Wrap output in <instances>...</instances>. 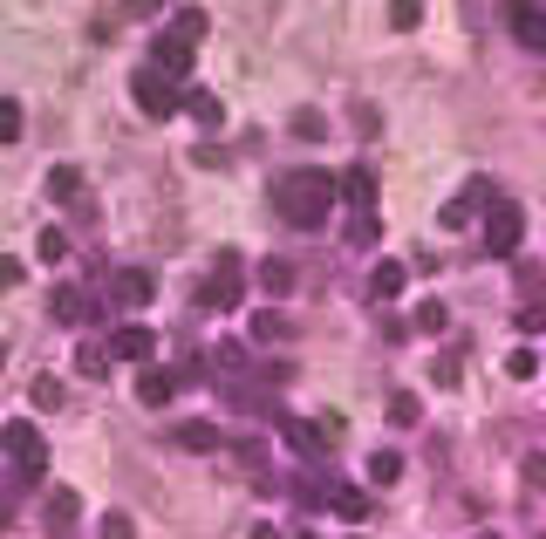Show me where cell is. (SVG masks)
Instances as JSON below:
<instances>
[{
	"label": "cell",
	"instance_id": "obj_1",
	"mask_svg": "<svg viewBox=\"0 0 546 539\" xmlns=\"http://www.w3.org/2000/svg\"><path fill=\"white\" fill-rule=\"evenodd\" d=\"M273 205H280V219L301 232H321L328 226V212H335V171H287L280 185H273Z\"/></svg>",
	"mask_w": 546,
	"mask_h": 539
},
{
	"label": "cell",
	"instance_id": "obj_2",
	"mask_svg": "<svg viewBox=\"0 0 546 539\" xmlns=\"http://www.w3.org/2000/svg\"><path fill=\"white\" fill-rule=\"evenodd\" d=\"M519 232H526L519 205L492 185V198H485V253H492V260H512V253H519Z\"/></svg>",
	"mask_w": 546,
	"mask_h": 539
},
{
	"label": "cell",
	"instance_id": "obj_3",
	"mask_svg": "<svg viewBox=\"0 0 546 539\" xmlns=\"http://www.w3.org/2000/svg\"><path fill=\"white\" fill-rule=\"evenodd\" d=\"M0 451H7V464H14V471H21L28 485H35L41 471H48V437H41L28 417H14V424L0 430Z\"/></svg>",
	"mask_w": 546,
	"mask_h": 539
},
{
	"label": "cell",
	"instance_id": "obj_4",
	"mask_svg": "<svg viewBox=\"0 0 546 539\" xmlns=\"http://www.w3.org/2000/svg\"><path fill=\"white\" fill-rule=\"evenodd\" d=\"M130 96H137V110H144V116H157V123H164V116H178V76H164L157 62L130 76Z\"/></svg>",
	"mask_w": 546,
	"mask_h": 539
},
{
	"label": "cell",
	"instance_id": "obj_5",
	"mask_svg": "<svg viewBox=\"0 0 546 539\" xmlns=\"http://www.w3.org/2000/svg\"><path fill=\"white\" fill-rule=\"evenodd\" d=\"M246 301V280H239V253H219V273L205 280V294H198V308H212V314H226Z\"/></svg>",
	"mask_w": 546,
	"mask_h": 539
},
{
	"label": "cell",
	"instance_id": "obj_6",
	"mask_svg": "<svg viewBox=\"0 0 546 539\" xmlns=\"http://www.w3.org/2000/svg\"><path fill=\"white\" fill-rule=\"evenodd\" d=\"M157 342H164V335H157V328H144V321L110 328V355H117V362H130V369H144V362L157 355Z\"/></svg>",
	"mask_w": 546,
	"mask_h": 539
},
{
	"label": "cell",
	"instance_id": "obj_7",
	"mask_svg": "<svg viewBox=\"0 0 546 539\" xmlns=\"http://www.w3.org/2000/svg\"><path fill=\"white\" fill-rule=\"evenodd\" d=\"M110 301H117V308H151L157 301V273L151 267H117L110 273Z\"/></svg>",
	"mask_w": 546,
	"mask_h": 539
},
{
	"label": "cell",
	"instance_id": "obj_8",
	"mask_svg": "<svg viewBox=\"0 0 546 539\" xmlns=\"http://www.w3.org/2000/svg\"><path fill=\"white\" fill-rule=\"evenodd\" d=\"M485 198H492V178H471L465 192H458L451 205H444V212H437V226H444V232H465L471 219H478V205H485Z\"/></svg>",
	"mask_w": 546,
	"mask_h": 539
},
{
	"label": "cell",
	"instance_id": "obj_9",
	"mask_svg": "<svg viewBox=\"0 0 546 539\" xmlns=\"http://www.w3.org/2000/svg\"><path fill=\"white\" fill-rule=\"evenodd\" d=\"M376 239H383L376 205H349V219H342V246H349V253H376Z\"/></svg>",
	"mask_w": 546,
	"mask_h": 539
},
{
	"label": "cell",
	"instance_id": "obj_10",
	"mask_svg": "<svg viewBox=\"0 0 546 539\" xmlns=\"http://www.w3.org/2000/svg\"><path fill=\"white\" fill-rule=\"evenodd\" d=\"M506 28L526 41V48H546V7L540 0H506Z\"/></svg>",
	"mask_w": 546,
	"mask_h": 539
},
{
	"label": "cell",
	"instance_id": "obj_11",
	"mask_svg": "<svg viewBox=\"0 0 546 539\" xmlns=\"http://www.w3.org/2000/svg\"><path fill=\"white\" fill-rule=\"evenodd\" d=\"M55 321H69V328H89V321H103V301L96 294H76V287H55Z\"/></svg>",
	"mask_w": 546,
	"mask_h": 539
},
{
	"label": "cell",
	"instance_id": "obj_12",
	"mask_svg": "<svg viewBox=\"0 0 546 539\" xmlns=\"http://www.w3.org/2000/svg\"><path fill=\"white\" fill-rule=\"evenodd\" d=\"M280 437H287V444H294L301 458H314V464L335 451V444H328V430H321V424H308V417H280Z\"/></svg>",
	"mask_w": 546,
	"mask_h": 539
},
{
	"label": "cell",
	"instance_id": "obj_13",
	"mask_svg": "<svg viewBox=\"0 0 546 539\" xmlns=\"http://www.w3.org/2000/svg\"><path fill=\"white\" fill-rule=\"evenodd\" d=\"M294 287H301V267H294L287 253H273V260H260V294H267V301H287Z\"/></svg>",
	"mask_w": 546,
	"mask_h": 539
},
{
	"label": "cell",
	"instance_id": "obj_14",
	"mask_svg": "<svg viewBox=\"0 0 546 539\" xmlns=\"http://www.w3.org/2000/svg\"><path fill=\"white\" fill-rule=\"evenodd\" d=\"M151 62L164 69V76H192V41H178L171 28H164V35L151 41Z\"/></svg>",
	"mask_w": 546,
	"mask_h": 539
},
{
	"label": "cell",
	"instance_id": "obj_15",
	"mask_svg": "<svg viewBox=\"0 0 546 539\" xmlns=\"http://www.w3.org/2000/svg\"><path fill=\"white\" fill-rule=\"evenodd\" d=\"M246 335L267 342V348H280V342H294V321H287L280 308H260V314H246Z\"/></svg>",
	"mask_w": 546,
	"mask_h": 539
},
{
	"label": "cell",
	"instance_id": "obj_16",
	"mask_svg": "<svg viewBox=\"0 0 546 539\" xmlns=\"http://www.w3.org/2000/svg\"><path fill=\"white\" fill-rule=\"evenodd\" d=\"M171 396H178L171 369H151V362H144V369H137V403H144V410H164Z\"/></svg>",
	"mask_w": 546,
	"mask_h": 539
},
{
	"label": "cell",
	"instance_id": "obj_17",
	"mask_svg": "<svg viewBox=\"0 0 546 539\" xmlns=\"http://www.w3.org/2000/svg\"><path fill=\"white\" fill-rule=\"evenodd\" d=\"M76 519H82V499L69 492V485H55V492H48V533H55V539L76 533Z\"/></svg>",
	"mask_w": 546,
	"mask_h": 539
},
{
	"label": "cell",
	"instance_id": "obj_18",
	"mask_svg": "<svg viewBox=\"0 0 546 539\" xmlns=\"http://www.w3.org/2000/svg\"><path fill=\"white\" fill-rule=\"evenodd\" d=\"M403 287H410V267H403V260H376V267H369V294H376V301H396Z\"/></svg>",
	"mask_w": 546,
	"mask_h": 539
},
{
	"label": "cell",
	"instance_id": "obj_19",
	"mask_svg": "<svg viewBox=\"0 0 546 539\" xmlns=\"http://www.w3.org/2000/svg\"><path fill=\"white\" fill-rule=\"evenodd\" d=\"M335 198H342V205H376V171H362V164L342 171V178H335Z\"/></svg>",
	"mask_w": 546,
	"mask_h": 539
},
{
	"label": "cell",
	"instance_id": "obj_20",
	"mask_svg": "<svg viewBox=\"0 0 546 539\" xmlns=\"http://www.w3.org/2000/svg\"><path fill=\"white\" fill-rule=\"evenodd\" d=\"M110 362H117V355H110V342H76V376H82V383L110 376Z\"/></svg>",
	"mask_w": 546,
	"mask_h": 539
},
{
	"label": "cell",
	"instance_id": "obj_21",
	"mask_svg": "<svg viewBox=\"0 0 546 539\" xmlns=\"http://www.w3.org/2000/svg\"><path fill=\"white\" fill-rule=\"evenodd\" d=\"M178 110L198 116V130H219V96H212V89H185V96H178Z\"/></svg>",
	"mask_w": 546,
	"mask_h": 539
},
{
	"label": "cell",
	"instance_id": "obj_22",
	"mask_svg": "<svg viewBox=\"0 0 546 539\" xmlns=\"http://www.w3.org/2000/svg\"><path fill=\"white\" fill-rule=\"evenodd\" d=\"M410 328H417V335H444V328H451V308L430 294V301H417V308H410Z\"/></svg>",
	"mask_w": 546,
	"mask_h": 539
},
{
	"label": "cell",
	"instance_id": "obj_23",
	"mask_svg": "<svg viewBox=\"0 0 546 539\" xmlns=\"http://www.w3.org/2000/svg\"><path fill=\"white\" fill-rule=\"evenodd\" d=\"M226 437H219V424H205V417H192V424H178V451H219Z\"/></svg>",
	"mask_w": 546,
	"mask_h": 539
},
{
	"label": "cell",
	"instance_id": "obj_24",
	"mask_svg": "<svg viewBox=\"0 0 546 539\" xmlns=\"http://www.w3.org/2000/svg\"><path fill=\"white\" fill-rule=\"evenodd\" d=\"M69 253H76V239H69V232H62V226H48V232H41V239H35V260H41V267H62Z\"/></svg>",
	"mask_w": 546,
	"mask_h": 539
},
{
	"label": "cell",
	"instance_id": "obj_25",
	"mask_svg": "<svg viewBox=\"0 0 546 539\" xmlns=\"http://www.w3.org/2000/svg\"><path fill=\"white\" fill-rule=\"evenodd\" d=\"M328 505H335V512L349 519V526H362V519L376 512V499H369V492H355V485H342V492H328Z\"/></svg>",
	"mask_w": 546,
	"mask_h": 539
},
{
	"label": "cell",
	"instance_id": "obj_26",
	"mask_svg": "<svg viewBox=\"0 0 546 539\" xmlns=\"http://www.w3.org/2000/svg\"><path fill=\"white\" fill-rule=\"evenodd\" d=\"M430 383H444V389L465 383V342H451L444 355H437V362H430Z\"/></svg>",
	"mask_w": 546,
	"mask_h": 539
},
{
	"label": "cell",
	"instance_id": "obj_27",
	"mask_svg": "<svg viewBox=\"0 0 546 539\" xmlns=\"http://www.w3.org/2000/svg\"><path fill=\"white\" fill-rule=\"evenodd\" d=\"M48 198H62V205H76V198H82V171H76V164H55V171H48Z\"/></svg>",
	"mask_w": 546,
	"mask_h": 539
},
{
	"label": "cell",
	"instance_id": "obj_28",
	"mask_svg": "<svg viewBox=\"0 0 546 539\" xmlns=\"http://www.w3.org/2000/svg\"><path fill=\"white\" fill-rule=\"evenodd\" d=\"M28 403H35V410H62V403H69L62 376H35V383H28Z\"/></svg>",
	"mask_w": 546,
	"mask_h": 539
},
{
	"label": "cell",
	"instance_id": "obj_29",
	"mask_svg": "<svg viewBox=\"0 0 546 539\" xmlns=\"http://www.w3.org/2000/svg\"><path fill=\"white\" fill-rule=\"evenodd\" d=\"M403 478V451H369V485H396Z\"/></svg>",
	"mask_w": 546,
	"mask_h": 539
},
{
	"label": "cell",
	"instance_id": "obj_30",
	"mask_svg": "<svg viewBox=\"0 0 546 539\" xmlns=\"http://www.w3.org/2000/svg\"><path fill=\"white\" fill-rule=\"evenodd\" d=\"M21 130H28V110L14 96H0V144H21Z\"/></svg>",
	"mask_w": 546,
	"mask_h": 539
},
{
	"label": "cell",
	"instance_id": "obj_31",
	"mask_svg": "<svg viewBox=\"0 0 546 539\" xmlns=\"http://www.w3.org/2000/svg\"><path fill=\"white\" fill-rule=\"evenodd\" d=\"M287 130H294V137H308V144H321V137H328L335 123H328L321 110H294V123H287Z\"/></svg>",
	"mask_w": 546,
	"mask_h": 539
},
{
	"label": "cell",
	"instance_id": "obj_32",
	"mask_svg": "<svg viewBox=\"0 0 546 539\" xmlns=\"http://www.w3.org/2000/svg\"><path fill=\"white\" fill-rule=\"evenodd\" d=\"M506 376H512V383H533V376H540V348H512Z\"/></svg>",
	"mask_w": 546,
	"mask_h": 539
},
{
	"label": "cell",
	"instance_id": "obj_33",
	"mask_svg": "<svg viewBox=\"0 0 546 539\" xmlns=\"http://www.w3.org/2000/svg\"><path fill=\"white\" fill-rule=\"evenodd\" d=\"M417 417H424V403H417L410 389H403V396H390V424L396 430H417Z\"/></svg>",
	"mask_w": 546,
	"mask_h": 539
},
{
	"label": "cell",
	"instance_id": "obj_34",
	"mask_svg": "<svg viewBox=\"0 0 546 539\" xmlns=\"http://www.w3.org/2000/svg\"><path fill=\"white\" fill-rule=\"evenodd\" d=\"M96 539H137V519H130V512H103V519H96Z\"/></svg>",
	"mask_w": 546,
	"mask_h": 539
},
{
	"label": "cell",
	"instance_id": "obj_35",
	"mask_svg": "<svg viewBox=\"0 0 546 539\" xmlns=\"http://www.w3.org/2000/svg\"><path fill=\"white\" fill-rule=\"evenodd\" d=\"M171 35H178V41H192V48H198V41H205V14H198V7H185V14L171 21Z\"/></svg>",
	"mask_w": 546,
	"mask_h": 539
},
{
	"label": "cell",
	"instance_id": "obj_36",
	"mask_svg": "<svg viewBox=\"0 0 546 539\" xmlns=\"http://www.w3.org/2000/svg\"><path fill=\"white\" fill-rule=\"evenodd\" d=\"M417 21H424V0H390V28H403V35H410Z\"/></svg>",
	"mask_w": 546,
	"mask_h": 539
},
{
	"label": "cell",
	"instance_id": "obj_37",
	"mask_svg": "<svg viewBox=\"0 0 546 539\" xmlns=\"http://www.w3.org/2000/svg\"><path fill=\"white\" fill-rule=\"evenodd\" d=\"M233 451H239V464H246V471H253V478H260V471H267V444H260V437H239Z\"/></svg>",
	"mask_w": 546,
	"mask_h": 539
},
{
	"label": "cell",
	"instance_id": "obj_38",
	"mask_svg": "<svg viewBox=\"0 0 546 539\" xmlns=\"http://www.w3.org/2000/svg\"><path fill=\"white\" fill-rule=\"evenodd\" d=\"M212 362H219L226 376H239V369H246V348H239V342H219V348H212Z\"/></svg>",
	"mask_w": 546,
	"mask_h": 539
},
{
	"label": "cell",
	"instance_id": "obj_39",
	"mask_svg": "<svg viewBox=\"0 0 546 539\" xmlns=\"http://www.w3.org/2000/svg\"><path fill=\"white\" fill-rule=\"evenodd\" d=\"M28 280V260H14V253H0V287H21Z\"/></svg>",
	"mask_w": 546,
	"mask_h": 539
},
{
	"label": "cell",
	"instance_id": "obj_40",
	"mask_svg": "<svg viewBox=\"0 0 546 539\" xmlns=\"http://www.w3.org/2000/svg\"><path fill=\"white\" fill-rule=\"evenodd\" d=\"M519 478H526V485H546V458H540V451L519 458Z\"/></svg>",
	"mask_w": 546,
	"mask_h": 539
},
{
	"label": "cell",
	"instance_id": "obj_41",
	"mask_svg": "<svg viewBox=\"0 0 546 539\" xmlns=\"http://www.w3.org/2000/svg\"><path fill=\"white\" fill-rule=\"evenodd\" d=\"M294 499H301V512H314V505L328 499V492H321V485H314V478H294Z\"/></svg>",
	"mask_w": 546,
	"mask_h": 539
},
{
	"label": "cell",
	"instance_id": "obj_42",
	"mask_svg": "<svg viewBox=\"0 0 546 539\" xmlns=\"http://www.w3.org/2000/svg\"><path fill=\"white\" fill-rule=\"evenodd\" d=\"M246 539H280V526H267V519H260V526H253Z\"/></svg>",
	"mask_w": 546,
	"mask_h": 539
},
{
	"label": "cell",
	"instance_id": "obj_43",
	"mask_svg": "<svg viewBox=\"0 0 546 539\" xmlns=\"http://www.w3.org/2000/svg\"><path fill=\"white\" fill-rule=\"evenodd\" d=\"M0 362H7V342H0Z\"/></svg>",
	"mask_w": 546,
	"mask_h": 539
},
{
	"label": "cell",
	"instance_id": "obj_44",
	"mask_svg": "<svg viewBox=\"0 0 546 539\" xmlns=\"http://www.w3.org/2000/svg\"><path fill=\"white\" fill-rule=\"evenodd\" d=\"M478 539H499V533H478Z\"/></svg>",
	"mask_w": 546,
	"mask_h": 539
},
{
	"label": "cell",
	"instance_id": "obj_45",
	"mask_svg": "<svg viewBox=\"0 0 546 539\" xmlns=\"http://www.w3.org/2000/svg\"><path fill=\"white\" fill-rule=\"evenodd\" d=\"M294 539H314V533H294Z\"/></svg>",
	"mask_w": 546,
	"mask_h": 539
}]
</instances>
